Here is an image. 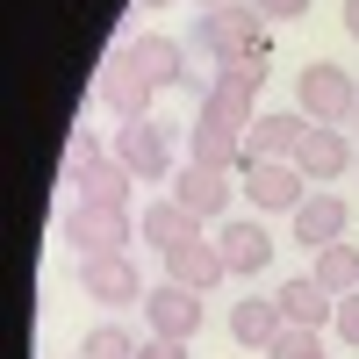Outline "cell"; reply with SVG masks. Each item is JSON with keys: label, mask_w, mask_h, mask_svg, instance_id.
I'll return each mask as SVG.
<instances>
[{"label": "cell", "mask_w": 359, "mask_h": 359, "mask_svg": "<svg viewBox=\"0 0 359 359\" xmlns=\"http://www.w3.org/2000/svg\"><path fill=\"white\" fill-rule=\"evenodd\" d=\"M194 50L208 65H237V57H266V15L259 0H230V8H208L194 22Z\"/></svg>", "instance_id": "obj_1"}, {"label": "cell", "mask_w": 359, "mask_h": 359, "mask_svg": "<svg viewBox=\"0 0 359 359\" xmlns=\"http://www.w3.org/2000/svg\"><path fill=\"white\" fill-rule=\"evenodd\" d=\"M294 108L309 115V123H323V130H352V115H359V86H352V72L345 65H302V79H294Z\"/></svg>", "instance_id": "obj_2"}, {"label": "cell", "mask_w": 359, "mask_h": 359, "mask_svg": "<svg viewBox=\"0 0 359 359\" xmlns=\"http://www.w3.org/2000/svg\"><path fill=\"white\" fill-rule=\"evenodd\" d=\"M65 245L79 259H123L137 245V216L130 208H94V201H72L65 208Z\"/></svg>", "instance_id": "obj_3"}, {"label": "cell", "mask_w": 359, "mask_h": 359, "mask_svg": "<svg viewBox=\"0 0 359 359\" xmlns=\"http://www.w3.org/2000/svg\"><path fill=\"white\" fill-rule=\"evenodd\" d=\"M94 101L115 115V123H151V101H158V86L137 72L130 43H123V50H108V65H101V79H94Z\"/></svg>", "instance_id": "obj_4"}, {"label": "cell", "mask_w": 359, "mask_h": 359, "mask_svg": "<svg viewBox=\"0 0 359 359\" xmlns=\"http://www.w3.org/2000/svg\"><path fill=\"white\" fill-rule=\"evenodd\" d=\"M201 302H208V294L180 287V280H158L151 294H144V331H151V338H172V345H194V338H201Z\"/></svg>", "instance_id": "obj_5"}, {"label": "cell", "mask_w": 359, "mask_h": 359, "mask_svg": "<svg viewBox=\"0 0 359 359\" xmlns=\"http://www.w3.org/2000/svg\"><path fill=\"white\" fill-rule=\"evenodd\" d=\"M245 194H252L259 216H294V208L309 201V180H302L294 158H252L245 165Z\"/></svg>", "instance_id": "obj_6"}, {"label": "cell", "mask_w": 359, "mask_h": 359, "mask_svg": "<svg viewBox=\"0 0 359 359\" xmlns=\"http://www.w3.org/2000/svg\"><path fill=\"white\" fill-rule=\"evenodd\" d=\"M115 158H123L144 187H165L172 180V130L165 123H123L115 130Z\"/></svg>", "instance_id": "obj_7"}, {"label": "cell", "mask_w": 359, "mask_h": 359, "mask_svg": "<svg viewBox=\"0 0 359 359\" xmlns=\"http://www.w3.org/2000/svg\"><path fill=\"white\" fill-rule=\"evenodd\" d=\"M165 259V280H180V287H194V294H208L216 280H230V266H223V245L216 237H201V230H187L172 252H158Z\"/></svg>", "instance_id": "obj_8"}, {"label": "cell", "mask_w": 359, "mask_h": 359, "mask_svg": "<svg viewBox=\"0 0 359 359\" xmlns=\"http://www.w3.org/2000/svg\"><path fill=\"white\" fill-rule=\"evenodd\" d=\"M79 287H86V302H101V309H130V302H144V273L130 266V252L123 259H79Z\"/></svg>", "instance_id": "obj_9"}, {"label": "cell", "mask_w": 359, "mask_h": 359, "mask_svg": "<svg viewBox=\"0 0 359 359\" xmlns=\"http://www.w3.org/2000/svg\"><path fill=\"white\" fill-rule=\"evenodd\" d=\"M230 194H237V187H230V172H216V165H194V158H187V165L172 172V201L187 208L194 223H223Z\"/></svg>", "instance_id": "obj_10"}, {"label": "cell", "mask_w": 359, "mask_h": 359, "mask_svg": "<svg viewBox=\"0 0 359 359\" xmlns=\"http://www.w3.org/2000/svg\"><path fill=\"white\" fill-rule=\"evenodd\" d=\"M216 245H223V266H230V280H259L266 266H273V237H266V223L259 216H237V223H223L216 230Z\"/></svg>", "instance_id": "obj_11"}, {"label": "cell", "mask_w": 359, "mask_h": 359, "mask_svg": "<svg viewBox=\"0 0 359 359\" xmlns=\"http://www.w3.org/2000/svg\"><path fill=\"white\" fill-rule=\"evenodd\" d=\"M287 223H294V245H302V252H323V245H338V237H345L352 208H345V194H309Z\"/></svg>", "instance_id": "obj_12"}, {"label": "cell", "mask_w": 359, "mask_h": 359, "mask_svg": "<svg viewBox=\"0 0 359 359\" xmlns=\"http://www.w3.org/2000/svg\"><path fill=\"white\" fill-rule=\"evenodd\" d=\"M352 144H345V130H323V123H309V137H302V151H294V165H302V180L309 187H323V180H338V172H352Z\"/></svg>", "instance_id": "obj_13"}, {"label": "cell", "mask_w": 359, "mask_h": 359, "mask_svg": "<svg viewBox=\"0 0 359 359\" xmlns=\"http://www.w3.org/2000/svg\"><path fill=\"white\" fill-rule=\"evenodd\" d=\"M302 137H309V115H302V108L259 115L252 137H245V165H252V158H294V151H302Z\"/></svg>", "instance_id": "obj_14"}, {"label": "cell", "mask_w": 359, "mask_h": 359, "mask_svg": "<svg viewBox=\"0 0 359 359\" xmlns=\"http://www.w3.org/2000/svg\"><path fill=\"white\" fill-rule=\"evenodd\" d=\"M280 331H287V316H280L273 294H245V302L230 309V338L245 345V352H273V345H280Z\"/></svg>", "instance_id": "obj_15"}, {"label": "cell", "mask_w": 359, "mask_h": 359, "mask_svg": "<svg viewBox=\"0 0 359 359\" xmlns=\"http://www.w3.org/2000/svg\"><path fill=\"white\" fill-rule=\"evenodd\" d=\"M273 302H280V316H287V323H302V331H323V323L338 316V294H323L309 273L280 280V287H273Z\"/></svg>", "instance_id": "obj_16"}, {"label": "cell", "mask_w": 359, "mask_h": 359, "mask_svg": "<svg viewBox=\"0 0 359 359\" xmlns=\"http://www.w3.org/2000/svg\"><path fill=\"white\" fill-rule=\"evenodd\" d=\"M130 57H137V72L151 79V86H194V72H187V43H172V36H137Z\"/></svg>", "instance_id": "obj_17"}, {"label": "cell", "mask_w": 359, "mask_h": 359, "mask_svg": "<svg viewBox=\"0 0 359 359\" xmlns=\"http://www.w3.org/2000/svg\"><path fill=\"white\" fill-rule=\"evenodd\" d=\"M72 187H79V201H94V208H130V194H137V172H130L123 158H94V165H86V172L72 180Z\"/></svg>", "instance_id": "obj_18"}, {"label": "cell", "mask_w": 359, "mask_h": 359, "mask_svg": "<svg viewBox=\"0 0 359 359\" xmlns=\"http://www.w3.org/2000/svg\"><path fill=\"white\" fill-rule=\"evenodd\" d=\"M316 266H309V280L323 287V294H338V302H345V294H359V245H345V237H338V245H323V252H309Z\"/></svg>", "instance_id": "obj_19"}, {"label": "cell", "mask_w": 359, "mask_h": 359, "mask_svg": "<svg viewBox=\"0 0 359 359\" xmlns=\"http://www.w3.org/2000/svg\"><path fill=\"white\" fill-rule=\"evenodd\" d=\"M187 151H194V165L245 172V137H237V130H208V123H194V130H187Z\"/></svg>", "instance_id": "obj_20"}, {"label": "cell", "mask_w": 359, "mask_h": 359, "mask_svg": "<svg viewBox=\"0 0 359 359\" xmlns=\"http://www.w3.org/2000/svg\"><path fill=\"white\" fill-rule=\"evenodd\" d=\"M187 230H201V223H194V216H187V208H180L172 194H165V201H144V223H137V237H144V245L172 252L180 237H187Z\"/></svg>", "instance_id": "obj_21"}, {"label": "cell", "mask_w": 359, "mask_h": 359, "mask_svg": "<svg viewBox=\"0 0 359 359\" xmlns=\"http://www.w3.org/2000/svg\"><path fill=\"white\" fill-rule=\"evenodd\" d=\"M79 359H137V338L123 331V323H94L79 345Z\"/></svg>", "instance_id": "obj_22"}, {"label": "cell", "mask_w": 359, "mask_h": 359, "mask_svg": "<svg viewBox=\"0 0 359 359\" xmlns=\"http://www.w3.org/2000/svg\"><path fill=\"white\" fill-rule=\"evenodd\" d=\"M316 352H323V331H302V323H287L280 345L266 352V359H316Z\"/></svg>", "instance_id": "obj_23"}, {"label": "cell", "mask_w": 359, "mask_h": 359, "mask_svg": "<svg viewBox=\"0 0 359 359\" xmlns=\"http://www.w3.org/2000/svg\"><path fill=\"white\" fill-rule=\"evenodd\" d=\"M94 158H101V144H94V137L79 130V137H72V151H65V187H72V180H79L86 165H94Z\"/></svg>", "instance_id": "obj_24"}, {"label": "cell", "mask_w": 359, "mask_h": 359, "mask_svg": "<svg viewBox=\"0 0 359 359\" xmlns=\"http://www.w3.org/2000/svg\"><path fill=\"white\" fill-rule=\"evenodd\" d=\"M331 331H338L345 345H359V294H345V302H338V316H331Z\"/></svg>", "instance_id": "obj_25"}, {"label": "cell", "mask_w": 359, "mask_h": 359, "mask_svg": "<svg viewBox=\"0 0 359 359\" xmlns=\"http://www.w3.org/2000/svg\"><path fill=\"white\" fill-rule=\"evenodd\" d=\"M259 15H266V22H302L309 0H259Z\"/></svg>", "instance_id": "obj_26"}, {"label": "cell", "mask_w": 359, "mask_h": 359, "mask_svg": "<svg viewBox=\"0 0 359 359\" xmlns=\"http://www.w3.org/2000/svg\"><path fill=\"white\" fill-rule=\"evenodd\" d=\"M137 359H187V345H172V338H144Z\"/></svg>", "instance_id": "obj_27"}, {"label": "cell", "mask_w": 359, "mask_h": 359, "mask_svg": "<svg viewBox=\"0 0 359 359\" xmlns=\"http://www.w3.org/2000/svg\"><path fill=\"white\" fill-rule=\"evenodd\" d=\"M345 29H352V36H359V0H345Z\"/></svg>", "instance_id": "obj_28"}, {"label": "cell", "mask_w": 359, "mask_h": 359, "mask_svg": "<svg viewBox=\"0 0 359 359\" xmlns=\"http://www.w3.org/2000/svg\"><path fill=\"white\" fill-rule=\"evenodd\" d=\"M137 8H144V15H158V8H172V0H137Z\"/></svg>", "instance_id": "obj_29"}, {"label": "cell", "mask_w": 359, "mask_h": 359, "mask_svg": "<svg viewBox=\"0 0 359 359\" xmlns=\"http://www.w3.org/2000/svg\"><path fill=\"white\" fill-rule=\"evenodd\" d=\"M201 8H230V0H201Z\"/></svg>", "instance_id": "obj_30"}, {"label": "cell", "mask_w": 359, "mask_h": 359, "mask_svg": "<svg viewBox=\"0 0 359 359\" xmlns=\"http://www.w3.org/2000/svg\"><path fill=\"white\" fill-rule=\"evenodd\" d=\"M316 359H331V352H316Z\"/></svg>", "instance_id": "obj_31"}, {"label": "cell", "mask_w": 359, "mask_h": 359, "mask_svg": "<svg viewBox=\"0 0 359 359\" xmlns=\"http://www.w3.org/2000/svg\"><path fill=\"white\" fill-rule=\"evenodd\" d=\"M352 130H359V115H352Z\"/></svg>", "instance_id": "obj_32"}, {"label": "cell", "mask_w": 359, "mask_h": 359, "mask_svg": "<svg viewBox=\"0 0 359 359\" xmlns=\"http://www.w3.org/2000/svg\"><path fill=\"white\" fill-rule=\"evenodd\" d=\"M352 172H359V158H352Z\"/></svg>", "instance_id": "obj_33"}]
</instances>
